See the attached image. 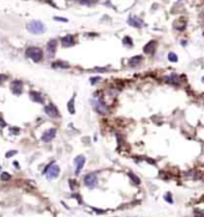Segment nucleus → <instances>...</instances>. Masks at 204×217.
Masks as SVG:
<instances>
[{"instance_id":"1","label":"nucleus","mask_w":204,"mask_h":217,"mask_svg":"<svg viewBox=\"0 0 204 217\" xmlns=\"http://www.w3.org/2000/svg\"><path fill=\"white\" fill-rule=\"evenodd\" d=\"M25 55H26V58L31 59L32 61L40 63L43 59V50L39 47H29L25 52Z\"/></svg>"},{"instance_id":"2","label":"nucleus","mask_w":204,"mask_h":217,"mask_svg":"<svg viewBox=\"0 0 204 217\" xmlns=\"http://www.w3.org/2000/svg\"><path fill=\"white\" fill-rule=\"evenodd\" d=\"M26 30L34 35H40L46 31V25L40 20H31L26 25Z\"/></svg>"},{"instance_id":"3","label":"nucleus","mask_w":204,"mask_h":217,"mask_svg":"<svg viewBox=\"0 0 204 217\" xmlns=\"http://www.w3.org/2000/svg\"><path fill=\"white\" fill-rule=\"evenodd\" d=\"M45 174H46L47 179H49V180L55 179V178H58L59 174H60V168H59V166H57V164L53 163V164L48 166V167L45 169Z\"/></svg>"},{"instance_id":"4","label":"nucleus","mask_w":204,"mask_h":217,"mask_svg":"<svg viewBox=\"0 0 204 217\" xmlns=\"http://www.w3.org/2000/svg\"><path fill=\"white\" fill-rule=\"evenodd\" d=\"M97 181H99V180H97V175H96L95 173H90V174H87V175L84 176V184H85V186L89 187V188L96 187Z\"/></svg>"},{"instance_id":"5","label":"nucleus","mask_w":204,"mask_h":217,"mask_svg":"<svg viewBox=\"0 0 204 217\" xmlns=\"http://www.w3.org/2000/svg\"><path fill=\"white\" fill-rule=\"evenodd\" d=\"M91 105H93L94 109H95L99 114H106V113L108 112L107 105H106L102 100H93V101H91Z\"/></svg>"},{"instance_id":"6","label":"nucleus","mask_w":204,"mask_h":217,"mask_svg":"<svg viewBox=\"0 0 204 217\" xmlns=\"http://www.w3.org/2000/svg\"><path fill=\"white\" fill-rule=\"evenodd\" d=\"M45 113L49 118H52V119H58L60 116V113H59V110L57 108V106H54L53 103H49L48 106L45 107Z\"/></svg>"},{"instance_id":"7","label":"nucleus","mask_w":204,"mask_h":217,"mask_svg":"<svg viewBox=\"0 0 204 217\" xmlns=\"http://www.w3.org/2000/svg\"><path fill=\"white\" fill-rule=\"evenodd\" d=\"M84 164H85V157L83 155H79L75 158V174L76 175H78L82 172Z\"/></svg>"},{"instance_id":"8","label":"nucleus","mask_w":204,"mask_h":217,"mask_svg":"<svg viewBox=\"0 0 204 217\" xmlns=\"http://www.w3.org/2000/svg\"><path fill=\"white\" fill-rule=\"evenodd\" d=\"M55 136H57V130H55V128H49V130H47V131L43 132L41 139H42V142H45V143H49V142H52V140L55 138Z\"/></svg>"},{"instance_id":"9","label":"nucleus","mask_w":204,"mask_h":217,"mask_svg":"<svg viewBox=\"0 0 204 217\" xmlns=\"http://www.w3.org/2000/svg\"><path fill=\"white\" fill-rule=\"evenodd\" d=\"M11 91L14 95H20L23 93V83L19 79H14L11 83Z\"/></svg>"},{"instance_id":"10","label":"nucleus","mask_w":204,"mask_h":217,"mask_svg":"<svg viewBox=\"0 0 204 217\" xmlns=\"http://www.w3.org/2000/svg\"><path fill=\"white\" fill-rule=\"evenodd\" d=\"M57 47H58V41L57 40H51L47 43V54L49 58L54 57L57 53Z\"/></svg>"},{"instance_id":"11","label":"nucleus","mask_w":204,"mask_h":217,"mask_svg":"<svg viewBox=\"0 0 204 217\" xmlns=\"http://www.w3.org/2000/svg\"><path fill=\"white\" fill-rule=\"evenodd\" d=\"M127 23H128L131 26H133V28H138V29L144 26V23H143V20H142L141 18L136 17V16H131V17H128V19H127Z\"/></svg>"},{"instance_id":"12","label":"nucleus","mask_w":204,"mask_h":217,"mask_svg":"<svg viewBox=\"0 0 204 217\" xmlns=\"http://www.w3.org/2000/svg\"><path fill=\"white\" fill-rule=\"evenodd\" d=\"M60 41H61V44H63L64 47H72V46L76 43L73 35H66V36H64Z\"/></svg>"},{"instance_id":"13","label":"nucleus","mask_w":204,"mask_h":217,"mask_svg":"<svg viewBox=\"0 0 204 217\" xmlns=\"http://www.w3.org/2000/svg\"><path fill=\"white\" fill-rule=\"evenodd\" d=\"M155 49H156V41H150V42H148V43L144 46V48H143L144 53H145V54H150V55L155 53Z\"/></svg>"},{"instance_id":"14","label":"nucleus","mask_w":204,"mask_h":217,"mask_svg":"<svg viewBox=\"0 0 204 217\" xmlns=\"http://www.w3.org/2000/svg\"><path fill=\"white\" fill-rule=\"evenodd\" d=\"M29 96H30V99H31L34 102H37V103H43V102H45V100H43L42 95H41L39 91L31 90V91L29 93Z\"/></svg>"},{"instance_id":"15","label":"nucleus","mask_w":204,"mask_h":217,"mask_svg":"<svg viewBox=\"0 0 204 217\" xmlns=\"http://www.w3.org/2000/svg\"><path fill=\"white\" fill-rule=\"evenodd\" d=\"M142 60H143V57H142V55L133 57V58H131V59H130V61H128V65H130L131 67H136L137 65H139V64L142 63Z\"/></svg>"},{"instance_id":"16","label":"nucleus","mask_w":204,"mask_h":217,"mask_svg":"<svg viewBox=\"0 0 204 217\" xmlns=\"http://www.w3.org/2000/svg\"><path fill=\"white\" fill-rule=\"evenodd\" d=\"M52 66H53L54 69H63V70H65V69H69V67H70V64H69V63H65V61H63V60H58V61L53 63Z\"/></svg>"},{"instance_id":"17","label":"nucleus","mask_w":204,"mask_h":217,"mask_svg":"<svg viewBox=\"0 0 204 217\" xmlns=\"http://www.w3.org/2000/svg\"><path fill=\"white\" fill-rule=\"evenodd\" d=\"M167 82L169 83V84H172V85H179V83H180V79H179V76L178 75H171L169 77H167Z\"/></svg>"},{"instance_id":"18","label":"nucleus","mask_w":204,"mask_h":217,"mask_svg":"<svg viewBox=\"0 0 204 217\" xmlns=\"http://www.w3.org/2000/svg\"><path fill=\"white\" fill-rule=\"evenodd\" d=\"M67 110H69L71 114L75 113V96L69 101V103H67Z\"/></svg>"},{"instance_id":"19","label":"nucleus","mask_w":204,"mask_h":217,"mask_svg":"<svg viewBox=\"0 0 204 217\" xmlns=\"http://www.w3.org/2000/svg\"><path fill=\"white\" fill-rule=\"evenodd\" d=\"M122 43H124V46H126V47H132V46H133L132 38H131V37H128V36L124 37V40H122Z\"/></svg>"},{"instance_id":"20","label":"nucleus","mask_w":204,"mask_h":217,"mask_svg":"<svg viewBox=\"0 0 204 217\" xmlns=\"http://www.w3.org/2000/svg\"><path fill=\"white\" fill-rule=\"evenodd\" d=\"M168 60H169L171 63H177V61H178V55H177L175 53L171 52V53H168Z\"/></svg>"},{"instance_id":"21","label":"nucleus","mask_w":204,"mask_h":217,"mask_svg":"<svg viewBox=\"0 0 204 217\" xmlns=\"http://www.w3.org/2000/svg\"><path fill=\"white\" fill-rule=\"evenodd\" d=\"M128 178H130V179H131V180H132V181H133L136 185H139V184H141V180H139V178H138V176H136L133 173H128Z\"/></svg>"},{"instance_id":"22","label":"nucleus","mask_w":204,"mask_h":217,"mask_svg":"<svg viewBox=\"0 0 204 217\" xmlns=\"http://www.w3.org/2000/svg\"><path fill=\"white\" fill-rule=\"evenodd\" d=\"M0 179H1L2 181H8V180L11 179V175H10L8 173L4 172V173H1V174H0Z\"/></svg>"},{"instance_id":"23","label":"nucleus","mask_w":204,"mask_h":217,"mask_svg":"<svg viewBox=\"0 0 204 217\" xmlns=\"http://www.w3.org/2000/svg\"><path fill=\"white\" fill-rule=\"evenodd\" d=\"M165 199H166V200H167L169 204H173V197H172V194H171L169 192L165 194Z\"/></svg>"},{"instance_id":"24","label":"nucleus","mask_w":204,"mask_h":217,"mask_svg":"<svg viewBox=\"0 0 204 217\" xmlns=\"http://www.w3.org/2000/svg\"><path fill=\"white\" fill-rule=\"evenodd\" d=\"M100 79H101L100 77H93V78H90V83H91V84L94 85V84H95L96 82H99Z\"/></svg>"},{"instance_id":"25","label":"nucleus","mask_w":204,"mask_h":217,"mask_svg":"<svg viewBox=\"0 0 204 217\" xmlns=\"http://www.w3.org/2000/svg\"><path fill=\"white\" fill-rule=\"evenodd\" d=\"M54 20H59V22H64V23L69 22L66 18H63V17H54Z\"/></svg>"},{"instance_id":"26","label":"nucleus","mask_w":204,"mask_h":217,"mask_svg":"<svg viewBox=\"0 0 204 217\" xmlns=\"http://www.w3.org/2000/svg\"><path fill=\"white\" fill-rule=\"evenodd\" d=\"M16 154H17V151H16V150H12V151H8V152L6 154V157L8 158V157H11L12 155H16Z\"/></svg>"},{"instance_id":"27","label":"nucleus","mask_w":204,"mask_h":217,"mask_svg":"<svg viewBox=\"0 0 204 217\" xmlns=\"http://www.w3.org/2000/svg\"><path fill=\"white\" fill-rule=\"evenodd\" d=\"M196 215L198 217H204V210H199V211H196Z\"/></svg>"},{"instance_id":"28","label":"nucleus","mask_w":204,"mask_h":217,"mask_svg":"<svg viewBox=\"0 0 204 217\" xmlns=\"http://www.w3.org/2000/svg\"><path fill=\"white\" fill-rule=\"evenodd\" d=\"M6 79H7V76H5V75H0V83L5 82Z\"/></svg>"},{"instance_id":"29","label":"nucleus","mask_w":204,"mask_h":217,"mask_svg":"<svg viewBox=\"0 0 204 217\" xmlns=\"http://www.w3.org/2000/svg\"><path fill=\"white\" fill-rule=\"evenodd\" d=\"M10 132H13V133H18V132H19V130H18V128H14V127H11V128H10Z\"/></svg>"},{"instance_id":"30","label":"nucleus","mask_w":204,"mask_h":217,"mask_svg":"<svg viewBox=\"0 0 204 217\" xmlns=\"http://www.w3.org/2000/svg\"><path fill=\"white\" fill-rule=\"evenodd\" d=\"M79 2L85 4V5H90V0H79Z\"/></svg>"},{"instance_id":"31","label":"nucleus","mask_w":204,"mask_h":217,"mask_svg":"<svg viewBox=\"0 0 204 217\" xmlns=\"http://www.w3.org/2000/svg\"><path fill=\"white\" fill-rule=\"evenodd\" d=\"M5 126H6V122L2 119H0V127H5Z\"/></svg>"},{"instance_id":"32","label":"nucleus","mask_w":204,"mask_h":217,"mask_svg":"<svg viewBox=\"0 0 204 217\" xmlns=\"http://www.w3.org/2000/svg\"><path fill=\"white\" fill-rule=\"evenodd\" d=\"M95 210V212H99V214H103L104 212V210H101V209H94Z\"/></svg>"},{"instance_id":"33","label":"nucleus","mask_w":204,"mask_h":217,"mask_svg":"<svg viewBox=\"0 0 204 217\" xmlns=\"http://www.w3.org/2000/svg\"><path fill=\"white\" fill-rule=\"evenodd\" d=\"M202 83H204V77L202 78Z\"/></svg>"},{"instance_id":"34","label":"nucleus","mask_w":204,"mask_h":217,"mask_svg":"<svg viewBox=\"0 0 204 217\" xmlns=\"http://www.w3.org/2000/svg\"><path fill=\"white\" fill-rule=\"evenodd\" d=\"M0 172H1V166H0Z\"/></svg>"}]
</instances>
